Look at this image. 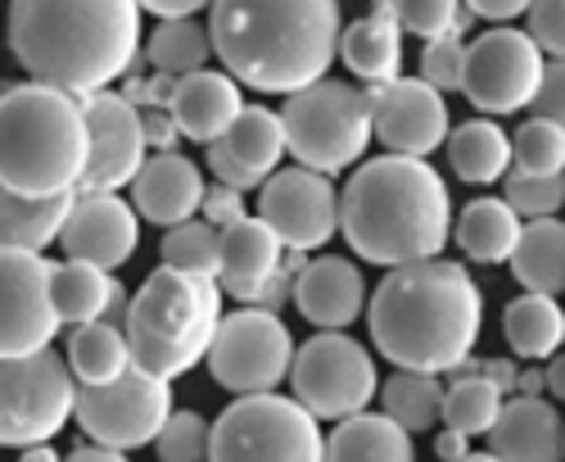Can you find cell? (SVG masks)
<instances>
[{"instance_id":"cell-22","label":"cell","mask_w":565,"mask_h":462,"mask_svg":"<svg viewBox=\"0 0 565 462\" xmlns=\"http://www.w3.org/2000/svg\"><path fill=\"white\" fill-rule=\"evenodd\" d=\"M286 267V245L276 231L254 213L222 231V291L241 304H263L276 272Z\"/></svg>"},{"instance_id":"cell-47","label":"cell","mask_w":565,"mask_h":462,"mask_svg":"<svg viewBox=\"0 0 565 462\" xmlns=\"http://www.w3.org/2000/svg\"><path fill=\"white\" fill-rule=\"evenodd\" d=\"M466 14H476V19H489V23H511V19H521L534 10V0H461Z\"/></svg>"},{"instance_id":"cell-46","label":"cell","mask_w":565,"mask_h":462,"mask_svg":"<svg viewBox=\"0 0 565 462\" xmlns=\"http://www.w3.org/2000/svg\"><path fill=\"white\" fill-rule=\"evenodd\" d=\"M457 377H484V381H493L507 399L521 390V372H515V358H466V363L457 367Z\"/></svg>"},{"instance_id":"cell-33","label":"cell","mask_w":565,"mask_h":462,"mask_svg":"<svg viewBox=\"0 0 565 462\" xmlns=\"http://www.w3.org/2000/svg\"><path fill=\"white\" fill-rule=\"evenodd\" d=\"M511 272L530 295H561L565 291V222L561 218H539L525 222L521 250L511 259Z\"/></svg>"},{"instance_id":"cell-7","label":"cell","mask_w":565,"mask_h":462,"mask_svg":"<svg viewBox=\"0 0 565 462\" xmlns=\"http://www.w3.org/2000/svg\"><path fill=\"white\" fill-rule=\"evenodd\" d=\"M290 136L295 164L312 172H344L366 164L362 155L375 141V114H371V91H358L353 82L321 77L286 101L280 109Z\"/></svg>"},{"instance_id":"cell-44","label":"cell","mask_w":565,"mask_h":462,"mask_svg":"<svg viewBox=\"0 0 565 462\" xmlns=\"http://www.w3.org/2000/svg\"><path fill=\"white\" fill-rule=\"evenodd\" d=\"M530 114L534 118H552L556 127H565V60H547L539 101L530 105Z\"/></svg>"},{"instance_id":"cell-52","label":"cell","mask_w":565,"mask_h":462,"mask_svg":"<svg viewBox=\"0 0 565 462\" xmlns=\"http://www.w3.org/2000/svg\"><path fill=\"white\" fill-rule=\"evenodd\" d=\"M547 390H552L556 403H565V354H556V358L547 363Z\"/></svg>"},{"instance_id":"cell-13","label":"cell","mask_w":565,"mask_h":462,"mask_svg":"<svg viewBox=\"0 0 565 462\" xmlns=\"http://www.w3.org/2000/svg\"><path fill=\"white\" fill-rule=\"evenodd\" d=\"M172 412V381L140 372V367H131L114 386H82L77 399V422L90 435V444L122 453L154 444Z\"/></svg>"},{"instance_id":"cell-16","label":"cell","mask_w":565,"mask_h":462,"mask_svg":"<svg viewBox=\"0 0 565 462\" xmlns=\"http://www.w3.org/2000/svg\"><path fill=\"white\" fill-rule=\"evenodd\" d=\"M86 123H90V168L82 177V196H118L150 164L146 118L122 91H100V96H86Z\"/></svg>"},{"instance_id":"cell-24","label":"cell","mask_w":565,"mask_h":462,"mask_svg":"<svg viewBox=\"0 0 565 462\" xmlns=\"http://www.w3.org/2000/svg\"><path fill=\"white\" fill-rule=\"evenodd\" d=\"M168 109H172L185 141L213 146L235 127V118L245 114V96H241V82H235L231 73L204 69V73H191V77L177 82Z\"/></svg>"},{"instance_id":"cell-37","label":"cell","mask_w":565,"mask_h":462,"mask_svg":"<svg viewBox=\"0 0 565 462\" xmlns=\"http://www.w3.org/2000/svg\"><path fill=\"white\" fill-rule=\"evenodd\" d=\"M163 267L217 282L222 276V231L213 222H200V218L172 227L163 237Z\"/></svg>"},{"instance_id":"cell-40","label":"cell","mask_w":565,"mask_h":462,"mask_svg":"<svg viewBox=\"0 0 565 462\" xmlns=\"http://www.w3.org/2000/svg\"><path fill=\"white\" fill-rule=\"evenodd\" d=\"M394 14L412 36H426V41H439L466 28L461 0H394Z\"/></svg>"},{"instance_id":"cell-25","label":"cell","mask_w":565,"mask_h":462,"mask_svg":"<svg viewBox=\"0 0 565 462\" xmlns=\"http://www.w3.org/2000/svg\"><path fill=\"white\" fill-rule=\"evenodd\" d=\"M340 60L344 69L366 82L371 91L375 86H390L398 82V64H403V23L394 14V0H381L371 14L353 19L344 28V41H340Z\"/></svg>"},{"instance_id":"cell-15","label":"cell","mask_w":565,"mask_h":462,"mask_svg":"<svg viewBox=\"0 0 565 462\" xmlns=\"http://www.w3.org/2000/svg\"><path fill=\"white\" fill-rule=\"evenodd\" d=\"M55 267L45 254L6 250L0 259V282H6V327H0V349L6 358H32L51 349L64 317L55 304Z\"/></svg>"},{"instance_id":"cell-17","label":"cell","mask_w":565,"mask_h":462,"mask_svg":"<svg viewBox=\"0 0 565 462\" xmlns=\"http://www.w3.org/2000/svg\"><path fill=\"white\" fill-rule=\"evenodd\" d=\"M371 114H375V141L390 155L426 159L452 136L444 91H435L426 77H398L390 86H375Z\"/></svg>"},{"instance_id":"cell-53","label":"cell","mask_w":565,"mask_h":462,"mask_svg":"<svg viewBox=\"0 0 565 462\" xmlns=\"http://www.w3.org/2000/svg\"><path fill=\"white\" fill-rule=\"evenodd\" d=\"M19 462H64V458H60L51 444H32V449H23V458H19Z\"/></svg>"},{"instance_id":"cell-48","label":"cell","mask_w":565,"mask_h":462,"mask_svg":"<svg viewBox=\"0 0 565 462\" xmlns=\"http://www.w3.org/2000/svg\"><path fill=\"white\" fill-rule=\"evenodd\" d=\"M140 118H146V136H150V146L159 155H168L181 141V127H177L172 109H140Z\"/></svg>"},{"instance_id":"cell-43","label":"cell","mask_w":565,"mask_h":462,"mask_svg":"<svg viewBox=\"0 0 565 462\" xmlns=\"http://www.w3.org/2000/svg\"><path fill=\"white\" fill-rule=\"evenodd\" d=\"M530 36L543 45L547 60H565V0H534Z\"/></svg>"},{"instance_id":"cell-32","label":"cell","mask_w":565,"mask_h":462,"mask_svg":"<svg viewBox=\"0 0 565 462\" xmlns=\"http://www.w3.org/2000/svg\"><path fill=\"white\" fill-rule=\"evenodd\" d=\"M502 336L515 358H552L565 345V308L552 295H521L502 308Z\"/></svg>"},{"instance_id":"cell-29","label":"cell","mask_w":565,"mask_h":462,"mask_svg":"<svg viewBox=\"0 0 565 462\" xmlns=\"http://www.w3.org/2000/svg\"><path fill=\"white\" fill-rule=\"evenodd\" d=\"M64 358L82 386H114L136 367L127 327H118V322H86V327H73Z\"/></svg>"},{"instance_id":"cell-28","label":"cell","mask_w":565,"mask_h":462,"mask_svg":"<svg viewBox=\"0 0 565 462\" xmlns=\"http://www.w3.org/2000/svg\"><path fill=\"white\" fill-rule=\"evenodd\" d=\"M326 462H416V449L390 412H358L326 435Z\"/></svg>"},{"instance_id":"cell-9","label":"cell","mask_w":565,"mask_h":462,"mask_svg":"<svg viewBox=\"0 0 565 462\" xmlns=\"http://www.w3.org/2000/svg\"><path fill=\"white\" fill-rule=\"evenodd\" d=\"M290 390L317 422H349L358 412H371V399L381 395V372L371 349L349 332H317L295 354Z\"/></svg>"},{"instance_id":"cell-51","label":"cell","mask_w":565,"mask_h":462,"mask_svg":"<svg viewBox=\"0 0 565 462\" xmlns=\"http://www.w3.org/2000/svg\"><path fill=\"white\" fill-rule=\"evenodd\" d=\"M64 462H127L122 449H105V444H77Z\"/></svg>"},{"instance_id":"cell-18","label":"cell","mask_w":565,"mask_h":462,"mask_svg":"<svg viewBox=\"0 0 565 462\" xmlns=\"http://www.w3.org/2000/svg\"><path fill=\"white\" fill-rule=\"evenodd\" d=\"M290 155L286 118L267 105H245L235 127L209 146V172L231 191H263Z\"/></svg>"},{"instance_id":"cell-49","label":"cell","mask_w":565,"mask_h":462,"mask_svg":"<svg viewBox=\"0 0 565 462\" xmlns=\"http://www.w3.org/2000/svg\"><path fill=\"white\" fill-rule=\"evenodd\" d=\"M140 10H150L163 23V19H195L200 10H213V0H140Z\"/></svg>"},{"instance_id":"cell-8","label":"cell","mask_w":565,"mask_h":462,"mask_svg":"<svg viewBox=\"0 0 565 462\" xmlns=\"http://www.w3.org/2000/svg\"><path fill=\"white\" fill-rule=\"evenodd\" d=\"M209 462H326V435L295 395H245L213 422Z\"/></svg>"},{"instance_id":"cell-20","label":"cell","mask_w":565,"mask_h":462,"mask_svg":"<svg viewBox=\"0 0 565 462\" xmlns=\"http://www.w3.org/2000/svg\"><path fill=\"white\" fill-rule=\"evenodd\" d=\"M295 304L317 332H349L358 317H366V304H371L366 276L353 259L321 254L299 272Z\"/></svg>"},{"instance_id":"cell-26","label":"cell","mask_w":565,"mask_h":462,"mask_svg":"<svg viewBox=\"0 0 565 462\" xmlns=\"http://www.w3.org/2000/svg\"><path fill=\"white\" fill-rule=\"evenodd\" d=\"M55 304L68 327H86V322H118V327H127V308H131L122 282H114V272L77 259H64L55 267Z\"/></svg>"},{"instance_id":"cell-27","label":"cell","mask_w":565,"mask_h":462,"mask_svg":"<svg viewBox=\"0 0 565 462\" xmlns=\"http://www.w3.org/2000/svg\"><path fill=\"white\" fill-rule=\"evenodd\" d=\"M457 245L466 259H476L484 267H498V263H511L515 250H521V237H525V218L507 204V196H480L470 200L461 213H457Z\"/></svg>"},{"instance_id":"cell-35","label":"cell","mask_w":565,"mask_h":462,"mask_svg":"<svg viewBox=\"0 0 565 462\" xmlns=\"http://www.w3.org/2000/svg\"><path fill=\"white\" fill-rule=\"evenodd\" d=\"M213 32L200 28L195 19H163L154 28V36L146 41V60L154 73H168V77H191V73H204L209 60H213Z\"/></svg>"},{"instance_id":"cell-5","label":"cell","mask_w":565,"mask_h":462,"mask_svg":"<svg viewBox=\"0 0 565 462\" xmlns=\"http://www.w3.org/2000/svg\"><path fill=\"white\" fill-rule=\"evenodd\" d=\"M0 177L10 196H68L82 191L90 168L86 101L45 82L6 86L0 101Z\"/></svg>"},{"instance_id":"cell-42","label":"cell","mask_w":565,"mask_h":462,"mask_svg":"<svg viewBox=\"0 0 565 462\" xmlns=\"http://www.w3.org/2000/svg\"><path fill=\"white\" fill-rule=\"evenodd\" d=\"M466 55L470 45L461 41V32L452 36H439V41H426V51H420V77H426L435 91H461L466 86Z\"/></svg>"},{"instance_id":"cell-38","label":"cell","mask_w":565,"mask_h":462,"mask_svg":"<svg viewBox=\"0 0 565 462\" xmlns=\"http://www.w3.org/2000/svg\"><path fill=\"white\" fill-rule=\"evenodd\" d=\"M511 146H515V172L565 177V127H556L552 118L521 123L511 136Z\"/></svg>"},{"instance_id":"cell-19","label":"cell","mask_w":565,"mask_h":462,"mask_svg":"<svg viewBox=\"0 0 565 462\" xmlns=\"http://www.w3.org/2000/svg\"><path fill=\"white\" fill-rule=\"evenodd\" d=\"M140 245V213L136 204H127L122 196H82L77 191V209L64 227V259L90 263V267H105L118 272L122 263H131Z\"/></svg>"},{"instance_id":"cell-31","label":"cell","mask_w":565,"mask_h":462,"mask_svg":"<svg viewBox=\"0 0 565 462\" xmlns=\"http://www.w3.org/2000/svg\"><path fill=\"white\" fill-rule=\"evenodd\" d=\"M6 250L45 254V245L64 241V227L77 209V191L68 196H10L6 191Z\"/></svg>"},{"instance_id":"cell-14","label":"cell","mask_w":565,"mask_h":462,"mask_svg":"<svg viewBox=\"0 0 565 462\" xmlns=\"http://www.w3.org/2000/svg\"><path fill=\"white\" fill-rule=\"evenodd\" d=\"M254 213L276 231L286 250L312 254L321 245H331V237L344 227V191H335V181L326 172L295 164V168H280L258 191Z\"/></svg>"},{"instance_id":"cell-41","label":"cell","mask_w":565,"mask_h":462,"mask_svg":"<svg viewBox=\"0 0 565 462\" xmlns=\"http://www.w3.org/2000/svg\"><path fill=\"white\" fill-rule=\"evenodd\" d=\"M507 204L521 213L525 222L556 218L565 204V177H530V172H511L507 177Z\"/></svg>"},{"instance_id":"cell-4","label":"cell","mask_w":565,"mask_h":462,"mask_svg":"<svg viewBox=\"0 0 565 462\" xmlns=\"http://www.w3.org/2000/svg\"><path fill=\"white\" fill-rule=\"evenodd\" d=\"M340 231L362 263L390 272L439 259L457 231L444 172L412 155H381L358 164L344 181Z\"/></svg>"},{"instance_id":"cell-54","label":"cell","mask_w":565,"mask_h":462,"mask_svg":"<svg viewBox=\"0 0 565 462\" xmlns=\"http://www.w3.org/2000/svg\"><path fill=\"white\" fill-rule=\"evenodd\" d=\"M547 390V372H521V395H543Z\"/></svg>"},{"instance_id":"cell-11","label":"cell","mask_w":565,"mask_h":462,"mask_svg":"<svg viewBox=\"0 0 565 462\" xmlns=\"http://www.w3.org/2000/svg\"><path fill=\"white\" fill-rule=\"evenodd\" d=\"M82 381L64 354L41 349L32 358H6V408H0V440L10 449L51 444L77 418Z\"/></svg>"},{"instance_id":"cell-12","label":"cell","mask_w":565,"mask_h":462,"mask_svg":"<svg viewBox=\"0 0 565 462\" xmlns=\"http://www.w3.org/2000/svg\"><path fill=\"white\" fill-rule=\"evenodd\" d=\"M547 73L543 45L521 28H489L470 41L461 96L480 114H515L539 101Z\"/></svg>"},{"instance_id":"cell-45","label":"cell","mask_w":565,"mask_h":462,"mask_svg":"<svg viewBox=\"0 0 565 462\" xmlns=\"http://www.w3.org/2000/svg\"><path fill=\"white\" fill-rule=\"evenodd\" d=\"M245 218H254L249 213V204H245V191H231V187H209V196H204V222H213L217 231H226V227H235V222H245Z\"/></svg>"},{"instance_id":"cell-36","label":"cell","mask_w":565,"mask_h":462,"mask_svg":"<svg viewBox=\"0 0 565 462\" xmlns=\"http://www.w3.org/2000/svg\"><path fill=\"white\" fill-rule=\"evenodd\" d=\"M502 408H507V395L484 381V377H457L448 386V399H444V427L461 431V435H489L502 418Z\"/></svg>"},{"instance_id":"cell-34","label":"cell","mask_w":565,"mask_h":462,"mask_svg":"<svg viewBox=\"0 0 565 462\" xmlns=\"http://www.w3.org/2000/svg\"><path fill=\"white\" fill-rule=\"evenodd\" d=\"M444 399H448V390L435 372H403V367H394V377L381 386L385 412L412 435L435 431L444 422Z\"/></svg>"},{"instance_id":"cell-30","label":"cell","mask_w":565,"mask_h":462,"mask_svg":"<svg viewBox=\"0 0 565 462\" xmlns=\"http://www.w3.org/2000/svg\"><path fill=\"white\" fill-rule=\"evenodd\" d=\"M448 164L470 187H493V181L511 177L515 146L493 118H470L448 136Z\"/></svg>"},{"instance_id":"cell-10","label":"cell","mask_w":565,"mask_h":462,"mask_svg":"<svg viewBox=\"0 0 565 462\" xmlns=\"http://www.w3.org/2000/svg\"><path fill=\"white\" fill-rule=\"evenodd\" d=\"M295 336L280 322V313L263 304H245L222 317L217 340L209 349V372L222 390L235 399L245 395H271L295 372Z\"/></svg>"},{"instance_id":"cell-39","label":"cell","mask_w":565,"mask_h":462,"mask_svg":"<svg viewBox=\"0 0 565 462\" xmlns=\"http://www.w3.org/2000/svg\"><path fill=\"white\" fill-rule=\"evenodd\" d=\"M159 462H209L213 458V422L195 408H177L163 435L154 440Z\"/></svg>"},{"instance_id":"cell-50","label":"cell","mask_w":565,"mask_h":462,"mask_svg":"<svg viewBox=\"0 0 565 462\" xmlns=\"http://www.w3.org/2000/svg\"><path fill=\"white\" fill-rule=\"evenodd\" d=\"M435 453H439L444 462H461V458H470V435H461V431L444 427V435L435 440Z\"/></svg>"},{"instance_id":"cell-21","label":"cell","mask_w":565,"mask_h":462,"mask_svg":"<svg viewBox=\"0 0 565 462\" xmlns=\"http://www.w3.org/2000/svg\"><path fill=\"white\" fill-rule=\"evenodd\" d=\"M204 172L200 164H191L185 155L168 150V155H150V164L140 168V177L131 181V204L146 222L159 227H181L191 222L195 213H204Z\"/></svg>"},{"instance_id":"cell-23","label":"cell","mask_w":565,"mask_h":462,"mask_svg":"<svg viewBox=\"0 0 565 462\" xmlns=\"http://www.w3.org/2000/svg\"><path fill=\"white\" fill-rule=\"evenodd\" d=\"M489 453L502 462H565V422L543 395H511L498 427L489 431Z\"/></svg>"},{"instance_id":"cell-55","label":"cell","mask_w":565,"mask_h":462,"mask_svg":"<svg viewBox=\"0 0 565 462\" xmlns=\"http://www.w3.org/2000/svg\"><path fill=\"white\" fill-rule=\"evenodd\" d=\"M461 462H502L498 453H470V458H461Z\"/></svg>"},{"instance_id":"cell-2","label":"cell","mask_w":565,"mask_h":462,"mask_svg":"<svg viewBox=\"0 0 565 462\" xmlns=\"http://www.w3.org/2000/svg\"><path fill=\"white\" fill-rule=\"evenodd\" d=\"M10 51L28 82L109 91L140 51V0H10Z\"/></svg>"},{"instance_id":"cell-1","label":"cell","mask_w":565,"mask_h":462,"mask_svg":"<svg viewBox=\"0 0 565 462\" xmlns=\"http://www.w3.org/2000/svg\"><path fill=\"white\" fill-rule=\"evenodd\" d=\"M366 327L375 354L403 372H457L484 327L480 282L452 259H426L394 267L371 291Z\"/></svg>"},{"instance_id":"cell-6","label":"cell","mask_w":565,"mask_h":462,"mask_svg":"<svg viewBox=\"0 0 565 462\" xmlns=\"http://www.w3.org/2000/svg\"><path fill=\"white\" fill-rule=\"evenodd\" d=\"M222 327V282L191 272L154 267L127 308V340L140 372L177 381L195 363H209V349Z\"/></svg>"},{"instance_id":"cell-3","label":"cell","mask_w":565,"mask_h":462,"mask_svg":"<svg viewBox=\"0 0 565 462\" xmlns=\"http://www.w3.org/2000/svg\"><path fill=\"white\" fill-rule=\"evenodd\" d=\"M209 32L217 60L241 86L295 96L331 77L344 14L340 0H213Z\"/></svg>"}]
</instances>
